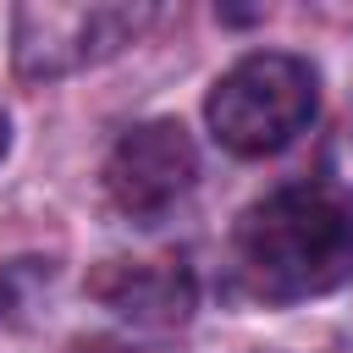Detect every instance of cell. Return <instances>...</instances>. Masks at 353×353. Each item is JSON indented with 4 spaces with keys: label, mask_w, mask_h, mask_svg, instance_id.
<instances>
[{
    "label": "cell",
    "mask_w": 353,
    "mask_h": 353,
    "mask_svg": "<svg viewBox=\"0 0 353 353\" xmlns=\"http://www.w3.org/2000/svg\"><path fill=\"white\" fill-rule=\"evenodd\" d=\"M88 292L132 325H182L193 314V276L176 259H110L88 276Z\"/></svg>",
    "instance_id": "obj_5"
},
{
    "label": "cell",
    "mask_w": 353,
    "mask_h": 353,
    "mask_svg": "<svg viewBox=\"0 0 353 353\" xmlns=\"http://www.w3.org/2000/svg\"><path fill=\"white\" fill-rule=\"evenodd\" d=\"M193 182H199V149L182 121H138L105 154V199L138 226L176 210L193 193Z\"/></svg>",
    "instance_id": "obj_4"
},
{
    "label": "cell",
    "mask_w": 353,
    "mask_h": 353,
    "mask_svg": "<svg viewBox=\"0 0 353 353\" xmlns=\"http://www.w3.org/2000/svg\"><path fill=\"white\" fill-rule=\"evenodd\" d=\"M320 110V77L303 55L287 50H254L232 72L215 77L204 99V121L221 149L259 160L287 149Z\"/></svg>",
    "instance_id": "obj_2"
},
{
    "label": "cell",
    "mask_w": 353,
    "mask_h": 353,
    "mask_svg": "<svg viewBox=\"0 0 353 353\" xmlns=\"http://www.w3.org/2000/svg\"><path fill=\"white\" fill-rule=\"evenodd\" d=\"M6 143H11V121H6V110H0V160H6Z\"/></svg>",
    "instance_id": "obj_7"
},
{
    "label": "cell",
    "mask_w": 353,
    "mask_h": 353,
    "mask_svg": "<svg viewBox=\"0 0 353 353\" xmlns=\"http://www.w3.org/2000/svg\"><path fill=\"white\" fill-rule=\"evenodd\" d=\"M149 6H22L17 11V72L66 77L138 39Z\"/></svg>",
    "instance_id": "obj_3"
},
{
    "label": "cell",
    "mask_w": 353,
    "mask_h": 353,
    "mask_svg": "<svg viewBox=\"0 0 353 353\" xmlns=\"http://www.w3.org/2000/svg\"><path fill=\"white\" fill-rule=\"evenodd\" d=\"M77 353H127V347H116V342H83Z\"/></svg>",
    "instance_id": "obj_6"
},
{
    "label": "cell",
    "mask_w": 353,
    "mask_h": 353,
    "mask_svg": "<svg viewBox=\"0 0 353 353\" xmlns=\"http://www.w3.org/2000/svg\"><path fill=\"white\" fill-rule=\"evenodd\" d=\"M237 276L265 303H303L353 276V204L325 182H292L243 210Z\"/></svg>",
    "instance_id": "obj_1"
}]
</instances>
